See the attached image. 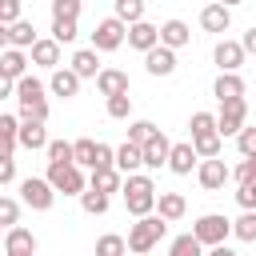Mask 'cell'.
<instances>
[{
  "label": "cell",
  "instance_id": "cell-4",
  "mask_svg": "<svg viewBox=\"0 0 256 256\" xmlns=\"http://www.w3.org/2000/svg\"><path fill=\"white\" fill-rule=\"evenodd\" d=\"M56 192H64V196H80L84 192V172H80V164H48V176H44Z\"/></svg>",
  "mask_w": 256,
  "mask_h": 256
},
{
  "label": "cell",
  "instance_id": "cell-32",
  "mask_svg": "<svg viewBox=\"0 0 256 256\" xmlns=\"http://www.w3.org/2000/svg\"><path fill=\"white\" fill-rule=\"evenodd\" d=\"M200 248H204V244H200L192 232H184V236H176V240L168 244V256H200Z\"/></svg>",
  "mask_w": 256,
  "mask_h": 256
},
{
  "label": "cell",
  "instance_id": "cell-2",
  "mask_svg": "<svg viewBox=\"0 0 256 256\" xmlns=\"http://www.w3.org/2000/svg\"><path fill=\"white\" fill-rule=\"evenodd\" d=\"M120 192H124V204L132 216H148L156 208V184L140 172H128V180H120Z\"/></svg>",
  "mask_w": 256,
  "mask_h": 256
},
{
  "label": "cell",
  "instance_id": "cell-31",
  "mask_svg": "<svg viewBox=\"0 0 256 256\" xmlns=\"http://www.w3.org/2000/svg\"><path fill=\"white\" fill-rule=\"evenodd\" d=\"M92 188L104 192V196H108V192H120V172H116V168H96V172H92Z\"/></svg>",
  "mask_w": 256,
  "mask_h": 256
},
{
  "label": "cell",
  "instance_id": "cell-24",
  "mask_svg": "<svg viewBox=\"0 0 256 256\" xmlns=\"http://www.w3.org/2000/svg\"><path fill=\"white\" fill-rule=\"evenodd\" d=\"M212 92H216V100H220V104H224V100H236V96H244V80H240L236 72H220Z\"/></svg>",
  "mask_w": 256,
  "mask_h": 256
},
{
  "label": "cell",
  "instance_id": "cell-1",
  "mask_svg": "<svg viewBox=\"0 0 256 256\" xmlns=\"http://www.w3.org/2000/svg\"><path fill=\"white\" fill-rule=\"evenodd\" d=\"M16 100H20V116L16 120H48V96H44V84L36 76H20L16 80Z\"/></svg>",
  "mask_w": 256,
  "mask_h": 256
},
{
  "label": "cell",
  "instance_id": "cell-48",
  "mask_svg": "<svg viewBox=\"0 0 256 256\" xmlns=\"http://www.w3.org/2000/svg\"><path fill=\"white\" fill-rule=\"evenodd\" d=\"M80 0H52V16H76Z\"/></svg>",
  "mask_w": 256,
  "mask_h": 256
},
{
  "label": "cell",
  "instance_id": "cell-10",
  "mask_svg": "<svg viewBox=\"0 0 256 256\" xmlns=\"http://www.w3.org/2000/svg\"><path fill=\"white\" fill-rule=\"evenodd\" d=\"M144 68H148V76H172L176 72V52L164 48V44H152L144 52Z\"/></svg>",
  "mask_w": 256,
  "mask_h": 256
},
{
  "label": "cell",
  "instance_id": "cell-50",
  "mask_svg": "<svg viewBox=\"0 0 256 256\" xmlns=\"http://www.w3.org/2000/svg\"><path fill=\"white\" fill-rule=\"evenodd\" d=\"M240 48H244V52H252V56H256V24H252V28H248V32H244V40H240Z\"/></svg>",
  "mask_w": 256,
  "mask_h": 256
},
{
  "label": "cell",
  "instance_id": "cell-8",
  "mask_svg": "<svg viewBox=\"0 0 256 256\" xmlns=\"http://www.w3.org/2000/svg\"><path fill=\"white\" fill-rule=\"evenodd\" d=\"M20 196H24V204H28V208L48 212V208H52V200H56V188H52L48 180H40V176H28V180L20 184Z\"/></svg>",
  "mask_w": 256,
  "mask_h": 256
},
{
  "label": "cell",
  "instance_id": "cell-40",
  "mask_svg": "<svg viewBox=\"0 0 256 256\" xmlns=\"http://www.w3.org/2000/svg\"><path fill=\"white\" fill-rule=\"evenodd\" d=\"M128 112H132V96H128V92L108 96V116H112V120H128Z\"/></svg>",
  "mask_w": 256,
  "mask_h": 256
},
{
  "label": "cell",
  "instance_id": "cell-49",
  "mask_svg": "<svg viewBox=\"0 0 256 256\" xmlns=\"http://www.w3.org/2000/svg\"><path fill=\"white\" fill-rule=\"evenodd\" d=\"M16 180V164H12V156H4L0 160V184H12Z\"/></svg>",
  "mask_w": 256,
  "mask_h": 256
},
{
  "label": "cell",
  "instance_id": "cell-37",
  "mask_svg": "<svg viewBox=\"0 0 256 256\" xmlns=\"http://www.w3.org/2000/svg\"><path fill=\"white\" fill-rule=\"evenodd\" d=\"M116 20H124V24L144 20V0H116Z\"/></svg>",
  "mask_w": 256,
  "mask_h": 256
},
{
  "label": "cell",
  "instance_id": "cell-16",
  "mask_svg": "<svg viewBox=\"0 0 256 256\" xmlns=\"http://www.w3.org/2000/svg\"><path fill=\"white\" fill-rule=\"evenodd\" d=\"M168 148H172V144H168V136H164V132H156V136L140 148V156H144V164H148V168H164V164H168Z\"/></svg>",
  "mask_w": 256,
  "mask_h": 256
},
{
  "label": "cell",
  "instance_id": "cell-28",
  "mask_svg": "<svg viewBox=\"0 0 256 256\" xmlns=\"http://www.w3.org/2000/svg\"><path fill=\"white\" fill-rule=\"evenodd\" d=\"M16 128H20V120H16V116H4V112H0V160L16 152Z\"/></svg>",
  "mask_w": 256,
  "mask_h": 256
},
{
  "label": "cell",
  "instance_id": "cell-52",
  "mask_svg": "<svg viewBox=\"0 0 256 256\" xmlns=\"http://www.w3.org/2000/svg\"><path fill=\"white\" fill-rule=\"evenodd\" d=\"M208 256H236V252H232L228 244H212V252H208Z\"/></svg>",
  "mask_w": 256,
  "mask_h": 256
},
{
  "label": "cell",
  "instance_id": "cell-23",
  "mask_svg": "<svg viewBox=\"0 0 256 256\" xmlns=\"http://www.w3.org/2000/svg\"><path fill=\"white\" fill-rule=\"evenodd\" d=\"M0 72H4L8 80H20V76L28 72V60H24V52H20V48H4V52H0Z\"/></svg>",
  "mask_w": 256,
  "mask_h": 256
},
{
  "label": "cell",
  "instance_id": "cell-33",
  "mask_svg": "<svg viewBox=\"0 0 256 256\" xmlns=\"http://www.w3.org/2000/svg\"><path fill=\"white\" fill-rule=\"evenodd\" d=\"M156 132H160V128H156L152 120H136V124L128 128V144H136V148H144V144H148V140H152Z\"/></svg>",
  "mask_w": 256,
  "mask_h": 256
},
{
  "label": "cell",
  "instance_id": "cell-30",
  "mask_svg": "<svg viewBox=\"0 0 256 256\" xmlns=\"http://www.w3.org/2000/svg\"><path fill=\"white\" fill-rule=\"evenodd\" d=\"M52 40L56 44H72L76 40V16H52Z\"/></svg>",
  "mask_w": 256,
  "mask_h": 256
},
{
  "label": "cell",
  "instance_id": "cell-43",
  "mask_svg": "<svg viewBox=\"0 0 256 256\" xmlns=\"http://www.w3.org/2000/svg\"><path fill=\"white\" fill-rule=\"evenodd\" d=\"M236 200H240V208H256V176L240 184V192H236Z\"/></svg>",
  "mask_w": 256,
  "mask_h": 256
},
{
  "label": "cell",
  "instance_id": "cell-38",
  "mask_svg": "<svg viewBox=\"0 0 256 256\" xmlns=\"http://www.w3.org/2000/svg\"><path fill=\"white\" fill-rule=\"evenodd\" d=\"M232 232H236L240 240H248V244H252V240H256V208H244V216H240V220H232Z\"/></svg>",
  "mask_w": 256,
  "mask_h": 256
},
{
  "label": "cell",
  "instance_id": "cell-19",
  "mask_svg": "<svg viewBox=\"0 0 256 256\" xmlns=\"http://www.w3.org/2000/svg\"><path fill=\"white\" fill-rule=\"evenodd\" d=\"M196 160H200V156L192 152V144H172V148H168V168H172L176 176H188Z\"/></svg>",
  "mask_w": 256,
  "mask_h": 256
},
{
  "label": "cell",
  "instance_id": "cell-51",
  "mask_svg": "<svg viewBox=\"0 0 256 256\" xmlns=\"http://www.w3.org/2000/svg\"><path fill=\"white\" fill-rule=\"evenodd\" d=\"M12 92H16V80H8V76L0 72V100H4V96H12Z\"/></svg>",
  "mask_w": 256,
  "mask_h": 256
},
{
  "label": "cell",
  "instance_id": "cell-57",
  "mask_svg": "<svg viewBox=\"0 0 256 256\" xmlns=\"http://www.w3.org/2000/svg\"><path fill=\"white\" fill-rule=\"evenodd\" d=\"M124 256H128V252H124ZM132 256H140V252H132Z\"/></svg>",
  "mask_w": 256,
  "mask_h": 256
},
{
  "label": "cell",
  "instance_id": "cell-55",
  "mask_svg": "<svg viewBox=\"0 0 256 256\" xmlns=\"http://www.w3.org/2000/svg\"><path fill=\"white\" fill-rule=\"evenodd\" d=\"M8 256H32V252H8Z\"/></svg>",
  "mask_w": 256,
  "mask_h": 256
},
{
  "label": "cell",
  "instance_id": "cell-34",
  "mask_svg": "<svg viewBox=\"0 0 256 256\" xmlns=\"http://www.w3.org/2000/svg\"><path fill=\"white\" fill-rule=\"evenodd\" d=\"M92 160H96V140H76L72 144V164H80V168H92Z\"/></svg>",
  "mask_w": 256,
  "mask_h": 256
},
{
  "label": "cell",
  "instance_id": "cell-46",
  "mask_svg": "<svg viewBox=\"0 0 256 256\" xmlns=\"http://www.w3.org/2000/svg\"><path fill=\"white\" fill-rule=\"evenodd\" d=\"M20 20V0H0V24Z\"/></svg>",
  "mask_w": 256,
  "mask_h": 256
},
{
  "label": "cell",
  "instance_id": "cell-45",
  "mask_svg": "<svg viewBox=\"0 0 256 256\" xmlns=\"http://www.w3.org/2000/svg\"><path fill=\"white\" fill-rule=\"evenodd\" d=\"M236 144H240L244 156H252V152H256V128H240V132H236Z\"/></svg>",
  "mask_w": 256,
  "mask_h": 256
},
{
  "label": "cell",
  "instance_id": "cell-9",
  "mask_svg": "<svg viewBox=\"0 0 256 256\" xmlns=\"http://www.w3.org/2000/svg\"><path fill=\"white\" fill-rule=\"evenodd\" d=\"M228 176H232V168H228L220 156H208V160H200V168H196V180H200V188H204V192L224 188V184H228Z\"/></svg>",
  "mask_w": 256,
  "mask_h": 256
},
{
  "label": "cell",
  "instance_id": "cell-29",
  "mask_svg": "<svg viewBox=\"0 0 256 256\" xmlns=\"http://www.w3.org/2000/svg\"><path fill=\"white\" fill-rule=\"evenodd\" d=\"M192 152H196L200 160L220 156V132H200V136H192Z\"/></svg>",
  "mask_w": 256,
  "mask_h": 256
},
{
  "label": "cell",
  "instance_id": "cell-54",
  "mask_svg": "<svg viewBox=\"0 0 256 256\" xmlns=\"http://www.w3.org/2000/svg\"><path fill=\"white\" fill-rule=\"evenodd\" d=\"M216 4H224V8H232V4H244V0H216Z\"/></svg>",
  "mask_w": 256,
  "mask_h": 256
},
{
  "label": "cell",
  "instance_id": "cell-39",
  "mask_svg": "<svg viewBox=\"0 0 256 256\" xmlns=\"http://www.w3.org/2000/svg\"><path fill=\"white\" fill-rule=\"evenodd\" d=\"M48 164H72V144L68 140H48Z\"/></svg>",
  "mask_w": 256,
  "mask_h": 256
},
{
  "label": "cell",
  "instance_id": "cell-6",
  "mask_svg": "<svg viewBox=\"0 0 256 256\" xmlns=\"http://www.w3.org/2000/svg\"><path fill=\"white\" fill-rule=\"evenodd\" d=\"M124 32H128V24L116 20V16H108V20H100L96 32H92V48H96V52H112V48L124 44Z\"/></svg>",
  "mask_w": 256,
  "mask_h": 256
},
{
  "label": "cell",
  "instance_id": "cell-56",
  "mask_svg": "<svg viewBox=\"0 0 256 256\" xmlns=\"http://www.w3.org/2000/svg\"><path fill=\"white\" fill-rule=\"evenodd\" d=\"M0 240H4V224H0Z\"/></svg>",
  "mask_w": 256,
  "mask_h": 256
},
{
  "label": "cell",
  "instance_id": "cell-14",
  "mask_svg": "<svg viewBox=\"0 0 256 256\" xmlns=\"http://www.w3.org/2000/svg\"><path fill=\"white\" fill-rule=\"evenodd\" d=\"M96 88H100V96H120V92H128V72H120V68H100V72H96Z\"/></svg>",
  "mask_w": 256,
  "mask_h": 256
},
{
  "label": "cell",
  "instance_id": "cell-27",
  "mask_svg": "<svg viewBox=\"0 0 256 256\" xmlns=\"http://www.w3.org/2000/svg\"><path fill=\"white\" fill-rule=\"evenodd\" d=\"M72 72L84 80V76H96L100 72V56H96V48H80L76 56H72Z\"/></svg>",
  "mask_w": 256,
  "mask_h": 256
},
{
  "label": "cell",
  "instance_id": "cell-36",
  "mask_svg": "<svg viewBox=\"0 0 256 256\" xmlns=\"http://www.w3.org/2000/svg\"><path fill=\"white\" fill-rule=\"evenodd\" d=\"M124 252H128V244H124V236H116V232H108V236L96 240V256H124Z\"/></svg>",
  "mask_w": 256,
  "mask_h": 256
},
{
  "label": "cell",
  "instance_id": "cell-20",
  "mask_svg": "<svg viewBox=\"0 0 256 256\" xmlns=\"http://www.w3.org/2000/svg\"><path fill=\"white\" fill-rule=\"evenodd\" d=\"M4 252H36V236L28 228H4Z\"/></svg>",
  "mask_w": 256,
  "mask_h": 256
},
{
  "label": "cell",
  "instance_id": "cell-41",
  "mask_svg": "<svg viewBox=\"0 0 256 256\" xmlns=\"http://www.w3.org/2000/svg\"><path fill=\"white\" fill-rule=\"evenodd\" d=\"M16 220H20V204H16V200H8V196H0V224H4V228H12Z\"/></svg>",
  "mask_w": 256,
  "mask_h": 256
},
{
  "label": "cell",
  "instance_id": "cell-26",
  "mask_svg": "<svg viewBox=\"0 0 256 256\" xmlns=\"http://www.w3.org/2000/svg\"><path fill=\"white\" fill-rule=\"evenodd\" d=\"M156 208H160L164 220H180V216L188 212V204H184L180 192H160V196H156Z\"/></svg>",
  "mask_w": 256,
  "mask_h": 256
},
{
  "label": "cell",
  "instance_id": "cell-3",
  "mask_svg": "<svg viewBox=\"0 0 256 256\" xmlns=\"http://www.w3.org/2000/svg\"><path fill=\"white\" fill-rule=\"evenodd\" d=\"M164 228H168V220H164V216H152V212H148V216H140V220L128 228V240H124V244H128V252H140V256H144V252H152V248L160 244Z\"/></svg>",
  "mask_w": 256,
  "mask_h": 256
},
{
  "label": "cell",
  "instance_id": "cell-53",
  "mask_svg": "<svg viewBox=\"0 0 256 256\" xmlns=\"http://www.w3.org/2000/svg\"><path fill=\"white\" fill-rule=\"evenodd\" d=\"M0 48H8V24H0Z\"/></svg>",
  "mask_w": 256,
  "mask_h": 256
},
{
  "label": "cell",
  "instance_id": "cell-22",
  "mask_svg": "<svg viewBox=\"0 0 256 256\" xmlns=\"http://www.w3.org/2000/svg\"><path fill=\"white\" fill-rule=\"evenodd\" d=\"M32 64H40V68H60V44H56V40H36V44H32Z\"/></svg>",
  "mask_w": 256,
  "mask_h": 256
},
{
  "label": "cell",
  "instance_id": "cell-47",
  "mask_svg": "<svg viewBox=\"0 0 256 256\" xmlns=\"http://www.w3.org/2000/svg\"><path fill=\"white\" fill-rule=\"evenodd\" d=\"M232 176H236L240 184H244V180H252V176H256V152H252V156H244V164H240Z\"/></svg>",
  "mask_w": 256,
  "mask_h": 256
},
{
  "label": "cell",
  "instance_id": "cell-12",
  "mask_svg": "<svg viewBox=\"0 0 256 256\" xmlns=\"http://www.w3.org/2000/svg\"><path fill=\"white\" fill-rule=\"evenodd\" d=\"M124 40H128L132 48H140V52H148L152 44H160V28H156V24H148V20H136V24H128V32H124Z\"/></svg>",
  "mask_w": 256,
  "mask_h": 256
},
{
  "label": "cell",
  "instance_id": "cell-15",
  "mask_svg": "<svg viewBox=\"0 0 256 256\" xmlns=\"http://www.w3.org/2000/svg\"><path fill=\"white\" fill-rule=\"evenodd\" d=\"M188 40H192V32H188L184 20H164V24H160V44H164V48L176 52V48H184Z\"/></svg>",
  "mask_w": 256,
  "mask_h": 256
},
{
  "label": "cell",
  "instance_id": "cell-25",
  "mask_svg": "<svg viewBox=\"0 0 256 256\" xmlns=\"http://www.w3.org/2000/svg\"><path fill=\"white\" fill-rule=\"evenodd\" d=\"M140 164H144V156H140V148L124 140V144L116 148V160H112V168H116V172H136Z\"/></svg>",
  "mask_w": 256,
  "mask_h": 256
},
{
  "label": "cell",
  "instance_id": "cell-17",
  "mask_svg": "<svg viewBox=\"0 0 256 256\" xmlns=\"http://www.w3.org/2000/svg\"><path fill=\"white\" fill-rule=\"evenodd\" d=\"M200 24H204V32H228L232 12L224 4H208V8H200Z\"/></svg>",
  "mask_w": 256,
  "mask_h": 256
},
{
  "label": "cell",
  "instance_id": "cell-21",
  "mask_svg": "<svg viewBox=\"0 0 256 256\" xmlns=\"http://www.w3.org/2000/svg\"><path fill=\"white\" fill-rule=\"evenodd\" d=\"M40 36H36V28L28 24V20H12L8 24V48H32Z\"/></svg>",
  "mask_w": 256,
  "mask_h": 256
},
{
  "label": "cell",
  "instance_id": "cell-13",
  "mask_svg": "<svg viewBox=\"0 0 256 256\" xmlns=\"http://www.w3.org/2000/svg\"><path fill=\"white\" fill-rule=\"evenodd\" d=\"M212 56H216V64H220V72H236V68L244 64V56H248V52L240 48V40H220Z\"/></svg>",
  "mask_w": 256,
  "mask_h": 256
},
{
  "label": "cell",
  "instance_id": "cell-42",
  "mask_svg": "<svg viewBox=\"0 0 256 256\" xmlns=\"http://www.w3.org/2000/svg\"><path fill=\"white\" fill-rule=\"evenodd\" d=\"M192 136H200V132H216V116H208V112H192Z\"/></svg>",
  "mask_w": 256,
  "mask_h": 256
},
{
  "label": "cell",
  "instance_id": "cell-5",
  "mask_svg": "<svg viewBox=\"0 0 256 256\" xmlns=\"http://www.w3.org/2000/svg\"><path fill=\"white\" fill-rule=\"evenodd\" d=\"M228 232H232V220L228 216H220V212H208V216H200L196 224H192V236L200 240V244H224L228 240Z\"/></svg>",
  "mask_w": 256,
  "mask_h": 256
},
{
  "label": "cell",
  "instance_id": "cell-18",
  "mask_svg": "<svg viewBox=\"0 0 256 256\" xmlns=\"http://www.w3.org/2000/svg\"><path fill=\"white\" fill-rule=\"evenodd\" d=\"M48 88H52L56 96H64V100H68V96H76V92H80V76H76L72 68H52Z\"/></svg>",
  "mask_w": 256,
  "mask_h": 256
},
{
  "label": "cell",
  "instance_id": "cell-11",
  "mask_svg": "<svg viewBox=\"0 0 256 256\" xmlns=\"http://www.w3.org/2000/svg\"><path fill=\"white\" fill-rule=\"evenodd\" d=\"M16 144H20V148H28V152H40V148H48L44 120H20V128H16Z\"/></svg>",
  "mask_w": 256,
  "mask_h": 256
},
{
  "label": "cell",
  "instance_id": "cell-44",
  "mask_svg": "<svg viewBox=\"0 0 256 256\" xmlns=\"http://www.w3.org/2000/svg\"><path fill=\"white\" fill-rule=\"evenodd\" d=\"M112 160H116V152H112L108 144H100V140H96V160H92V172H96V168H112Z\"/></svg>",
  "mask_w": 256,
  "mask_h": 256
},
{
  "label": "cell",
  "instance_id": "cell-7",
  "mask_svg": "<svg viewBox=\"0 0 256 256\" xmlns=\"http://www.w3.org/2000/svg\"><path fill=\"white\" fill-rule=\"evenodd\" d=\"M244 116H248V104H244V96H236V100H224V104H220V116H216V132H220V136H236V132L244 128Z\"/></svg>",
  "mask_w": 256,
  "mask_h": 256
},
{
  "label": "cell",
  "instance_id": "cell-35",
  "mask_svg": "<svg viewBox=\"0 0 256 256\" xmlns=\"http://www.w3.org/2000/svg\"><path fill=\"white\" fill-rule=\"evenodd\" d=\"M80 204H84V212H88V216L108 212V196H104V192H96V188H84V192H80Z\"/></svg>",
  "mask_w": 256,
  "mask_h": 256
}]
</instances>
